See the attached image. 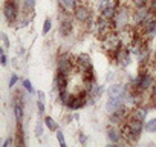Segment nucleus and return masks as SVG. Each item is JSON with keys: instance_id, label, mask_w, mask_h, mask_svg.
<instances>
[{"instance_id": "nucleus-4", "label": "nucleus", "mask_w": 156, "mask_h": 147, "mask_svg": "<svg viewBox=\"0 0 156 147\" xmlns=\"http://www.w3.org/2000/svg\"><path fill=\"white\" fill-rule=\"evenodd\" d=\"M129 19H130V11L127 8H119L116 11V16L113 17V25L116 29H124L126 25L129 23Z\"/></svg>"}, {"instance_id": "nucleus-5", "label": "nucleus", "mask_w": 156, "mask_h": 147, "mask_svg": "<svg viewBox=\"0 0 156 147\" xmlns=\"http://www.w3.org/2000/svg\"><path fill=\"white\" fill-rule=\"evenodd\" d=\"M133 84H135V88L139 89V91H147V89H150V88L153 86V78L148 75L147 72H141L139 75L135 78Z\"/></svg>"}, {"instance_id": "nucleus-16", "label": "nucleus", "mask_w": 156, "mask_h": 147, "mask_svg": "<svg viewBox=\"0 0 156 147\" xmlns=\"http://www.w3.org/2000/svg\"><path fill=\"white\" fill-rule=\"evenodd\" d=\"M116 11H118V3H116V2H113L110 6H107L106 9H103V11H101V16L113 20V17L116 16Z\"/></svg>"}, {"instance_id": "nucleus-43", "label": "nucleus", "mask_w": 156, "mask_h": 147, "mask_svg": "<svg viewBox=\"0 0 156 147\" xmlns=\"http://www.w3.org/2000/svg\"><path fill=\"white\" fill-rule=\"evenodd\" d=\"M80 141L84 144V142H86V136H84V135H81V136H80Z\"/></svg>"}, {"instance_id": "nucleus-41", "label": "nucleus", "mask_w": 156, "mask_h": 147, "mask_svg": "<svg viewBox=\"0 0 156 147\" xmlns=\"http://www.w3.org/2000/svg\"><path fill=\"white\" fill-rule=\"evenodd\" d=\"M37 95H38V100H40V101H44V94H43V92H40V91H38V92H37Z\"/></svg>"}, {"instance_id": "nucleus-9", "label": "nucleus", "mask_w": 156, "mask_h": 147, "mask_svg": "<svg viewBox=\"0 0 156 147\" xmlns=\"http://www.w3.org/2000/svg\"><path fill=\"white\" fill-rule=\"evenodd\" d=\"M113 54H115V58H116V61H118L119 64H122V66H127V64H129L130 57H129V52H127V49L124 48V45H121Z\"/></svg>"}, {"instance_id": "nucleus-22", "label": "nucleus", "mask_w": 156, "mask_h": 147, "mask_svg": "<svg viewBox=\"0 0 156 147\" xmlns=\"http://www.w3.org/2000/svg\"><path fill=\"white\" fill-rule=\"evenodd\" d=\"M147 109H142V107H139V109H136V110H133L132 112V115H130V118H136V120H141V121H144L145 120V117H147Z\"/></svg>"}, {"instance_id": "nucleus-21", "label": "nucleus", "mask_w": 156, "mask_h": 147, "mask_svg": "<svg viewBox=\"0 0 156 147\" xmlns=\"http://www.w3.org/2000/svg\"><path fill=\"white\" fill-rule=\"evenodd\" d=\"M58 2L66 11H73L76 8V0H58Z\"/></svg>"}, {"instance_id": "nucleus-3", "label": "nucleus", "mask_w": 156, "mask_h": 147, "mask_svg": "<svg viewBox=\"0 0 156 147\" xmlns=\"http://www.w3.org/2000/svg\"><path fill=\"white\" fill-rule=\"evenodd\" d=\"M121 45H122L121 37H119L118 34H115L113 31L109 32V34L103 38V48H104L106 51H109V52H115Z\"/></svg>"}, {"instance_id": "nucleus-34", "label": "nucleus", "mask_w": 156, "mask_h": 147, "mask_svg": "<svg viewBox=\"0 0 156 147\" xmlns=\"http://www.w3.org/2000/svg\"><path fill=\"white\" fill-rule=\"evenodd\" d=\"M23 86H25V89H26L28 92H32V91H34V89H32V84H31L29 80H25V81H23Z\"/></svg>"}, {"instance_id": "nucleus-18", "label": "nucleus", "mask_w": 156, "mask_h": 147, "mask_svg": "<svg viewBox=\"0 0 156 147\" xmlns=\"http://www.w3.org/2000/svg\"><path fill=\"white\" fill-rule=\"evenodd\" d=\"M55 84H57V88H58L60 91H64V89L67 88V75H66V74H61V72L57 74Z\"/></svg>"}, {"instance_id": "nucleus-2", "label": "nucleus", "mask_w": 156, "mask_h": 147, "mask_svg": "<svg viewBox=\"0 0 156 147\" xmlns=\"http://www.w3.org/2000/svg\"><path fill=\"white\" fill-rule=\"evenodd\" d=\"M115 28V25L112 23V19H107V17H100L95 23V29H97V35L103 40L109 32H112V29Z\"/></svg>"}, {"instance_id": "nucleus-11", "label": "nucleus", "mask_w": 156, "mask_h": 147, "mask_svg": "<svg viewBox=\"0 0 156 147\" xmlns=\"http://www.w3.org/2000/svg\"><path fill=\"white\" fill-rule=\"evenodd\" d=\"M76 64L80 66V69L84 72V70H89L92 69V63H90V57L87 54H80L76 57Z\"/></svg>"}, {"instance_id": "nucleus-15", "label": "nucleus", "mask_w": 156, "mask_h": 147, "mask_svg": "<svg viewBox=\"0 0 156 147\" xmlns=\"http://www.w3.org/2000/svg\"><path fill=\"white\" fill-rule=\"evenodd\" d=\"M121 135H122V138H126L127 141H135V138H133V130H132V126H130L129 121L121 126Z\"/></svg>"}, {"instance_id": "nucleus-29", "label": "nucleus", "mask_w": 156, "mask_h": 147, "mask_svg": "<svg viewBox=\"0 0 156 147\" xmlns=\"http://www.w3.org/2000/svg\"><path fill=\"white\" fill-rule=\"evenodd\" d=\"M113 2H115V0H101L100 5H98V9H100V11H103V9H106L107 6H110Z\"/></svg>"}, {"instance_id": "nucleus-36", "label": "nucleus", "mask_w": 156, "mask_h": 147, "mask_svg": "<svg viewBox=\"0 0 156 147\" xmlns=\"http://www.w3.org/2000/svg\"><path fill=\"white\" fill-rule=\"evenodd\" d=\"M37 107H38V113H43V112H44V104H43V101H40V100H38Z\"/></svg>"}, {"instance_id": "nucleus-6", "label": "nucleus", "mask_w": 156, "mask_h": 147, "mask_svg": "<svg viewBox=\"0 0 156 147\" xmlns=\"http://www.w3.org/2000/svg\"><path fill=\"white\" fill-rule=\"evenodd\" d=\"M17 13H19V9H17V3L14 2V0H6L5 5H3V14H5V19H6L9 23H12V22L17 19Z\"/></svg>"}, {"instance_id": "nucleus-24", "label": "nucleus", "mask_w": 156, "mask_h": 147, "mask_svg": "<svg viewBox=\"0 0 156 147\" xmlns=\"http://www.w3.org/2000/svg\"><path fill=\"white\" fill-rule=\"evenodd\" d=\"M132 5L136 8V9H141V8H147V3L148 0H130Z\"/></svg>"}, {"instance_id": "nucleus-28", "label": "nucleus", "mask_w": 156, "mask_h": 147, "mask_svg": "<svg viewBox=\"0 0 156 147\" xmlns=\"http://www.w3.org/2000/svg\"><path fill=\"white\" fill-rule=\"evenodd\" d=\"M145 130H147V132H156V118L147 121V124H145Z\"/></svg>"}, {"instance_id": "nucleus-8", "label": "nucleus", "mask_w": 156, "mask_h": 147, "mask_svg": "<svg viewBox=\"0 0 156 147\" xmlns=\"http://www.w3.org/2000/svg\"><path fill=\"white\" fill-rule=\"evenodd\" d=\"M122 103H124V98L122 97H109L106 107H107V110L110 113H113V112H118L122 107Z\"/></svg>"}, {"instance_id": "nucleus-25", "label": "nucleus", "mask_w": 156, "mask_h": 147, "mask_svg": "<svg viewBox=\"0 0 156 147\" xmlns=\"http://www.w3.org/2000/svg\"><path fill=\"white\" fill-rule=\"evenodd\" d=\"M70 94L67 92V89H64V91H60V100H61V103L63 104H67L69 103V100H70Z\"/></svg>"}, {"instance_id": "nucleus-35", "label": "nucleus", "mask_w": 156, "mask_h": 147, "mask_svg": "<svg viewBox=\"0 0 156 147\" xmlns=\"http://www.w3.org/2000/svg\"><path fill=\"white\" fill-rule=\"evenodd\" d=\"M35 133H37V136H41V133H43L41 123H37V126H35Z\"/></svg>"}, {"instance_id": "nucleus-32", "label": "nucleus", "mask_w": 156, "mask_h": 147, "mask_svg": "<svg viewBox=\"0 0 156 147\" xmlns=\"http://www.w3.org/2000/svg\"><path fill=\"white\" fill-rule=\"evenodd\" d=\"M49 29H51V20L48 19V20H44V26H43V34H48V32H49Z\"/></svg>"}, {"instance_id": "nucleus-12", "label": "nucleus", "mask_w": 156, "mask_h": 147, "mask_svg": "<svg viewBox=\"0 0 156 147\" xmlns=\"http://www.w3.org/2000/svg\"><path fill=\"white\" fill-rule=\"evenodd\" d=\"M84 104H86V98H84V95H80V97H70V100L66 106L72 110H76V109L83 107Z\"/></svg>"}, {"instance_id": "nucleus-44", "label": "nucleus", "mask_w": 156, "mask_h": 147, "mask_svg": "<svg viewBox=\"0 0 156 147\" xmlns=\"http://www.w3.org/2000/svg\"><path fill=\"white\" fill-rule=\"evenodd\" d=\"M154 61H156V54H154Z\"/></svg>"}, {"instance_id": "nucleus-14", "label": "nucleus", "mask_w": 156, "mask_h": 147, "mask_svg": "<svg viewBox=\"0 0 156 147\" xmlns=\"http://www.w3.org/2000/svg\"><path fill=\"white\" fill-rule=\"evenodd\" d=\"M148 13H150V9H147V8H141V9H138V11L135 13V16H133V23L139 26V25L142 23V20L148 16Z\"/></svg>"}, {"instance_id": "nucleus-1", "label": "nucleus", "mask_w": 156, "mask_h": 147, "mask_svg": "<svg viewBox=\"0 0 156 147\" xmlns=\"http://www.w3.org/2000/svg\"><path fill=\"white\" fill-rule=\"evenodd\" d=\"M139 28H141L144 37L148 35V38H151V37L156 34V14L150 11L148 16H147V17L142 20V23L139 25Z\"/></svg>"}, {"instance_id": "nucleus-45", "label": "nucleus", "mask_w": 156, "mask_h": 147, "mask_svg": "<svg viewBox=\"0 0 156 147\" xmlns=\"http://www.w3.org/2000/svg\"><path fill=\"white\" fill-rule=\"evenodd\" d=\"M14 2H19V0H14Z\"/></svg>"}, {"instance_id": "nucleus-17", "label": "nucleus", "mask_w": 156, "mask_h": 147, "mask_svg": "<svg viewBox=\"0 0 156 147\" xmlns=\"http://www.w3.org/2000/svg\"><path fill=\"white\" fill-rule=\"evenodd\" d=\"M109 97H126V89L121 84H113L109 89Z\"/></svg>"}, {"instance_id": "nucleus-23", "label": "nucleus", "mask_w": 156, "mask_h": 147, "mask_svg": "<svg viewBox=\"0 0 156 147\" xmlns=\"http://www.w3.org/2000/svg\"><path fill=\"white\" fill-rule=\"evenodd\" d=\"M119 133H121V132H118L115 127H109V129H107V136H109V139H110L112 142H118V141H119Z\"/></svg>"}, {"instance_id": "nucleus-26", "label": "nucleus", "mask_w": 156, "mask_h": 147, "mask_svg": "<svg viewBox=\"0 0 156 147\" xmlns=\"http://www.w3.org/2000/svg\"><path fill=\"white\" fill-rule=\"evenodd\" d=\"M44 123H46V127H48L49 130H57V129H58L57 123H55L51 117H46V118H44Z\"/></svg>"}, {"instance_id": "nucleus-39", "label": "nucleus", "mask_w": 156, "mask_h": 147, "mask_svg": "<svg viewBox=\"0 0 156 147\" xmlns=\"http://www.w3.org/2000/svg\"><path fill=\"white\" fill-rule=\"evenodd\" d=\"M0 54H2V64H3V66H6V63H8V61H6V55H5V52H3V51H0Z\"/></svg>"}, {"instance_id": "nucleus-40", "label": "nucleus", "mask_w": 156, "mask_h": 147, "mask_svg": "<svg viewBox=\"0 0 156 147\" xmlns=\"http://www.w3.org/2000/svg\"><path fill=\"white\" fill-rule=\"evenodd\" d=\"M12 144V138H8L6 141H5V144H3V147H9Z\"/></svg>"}, {"instance_id": "nucleus-38", "label": "nucleus", "mask_w": 156, "mask_h": 147, "mask_svg": "<svg viewBox=\"0 0 156 147\" xmlns=\"http://www.w3.org/2000/svg\"><path fill=\"white\" fill-rule=\"evenodd\" d=\"M2 40H3L5 46H9V40H8V35L6 34H2Z\"/></svg>"}, {"instance_id": "nucleus-31", "label": "nucleus", "mask_w": 156, "mask_h": 147, "mask_svg": "<svg viewBox=\"0 0 156 147\" xmlns=\"http://www.w3.org/2000/svg\"><path fill=\"white\" fill-rule=\"evenodd\" d=\"M57 139H58V142L61 144V147H64L66 144H64V135H63V132H57Z\"/></svg>"}, {"instance_id": "nucleus-7", "label": "nucleus", "mask_w": 156, "mask_h": 147, "mask_svg": "<svg viewBox=\"0 0 156 147\" xmlns=\"http://www.w3.org/2000/svg\"><path fill=\"white\" fill-rule=\"evenodd\" d=\"M72 67H73V60L70 58V55H63L58 60V72L69 75L72 72Z\"/></svg>"}, {"instance_id": "nucleus-10", "label": "nucleus", "mask_w": 156, "mask_h": 147, "mask_svg": "<svg viewBox=\"0 0 156 147\" xmlns=\"http://www.w3.org/2000/svg\"><path fill=\"white\" fill-rule=\"evenodd\" d=\"M73 14H75V19L78 22H89L90 20V11L86 6H76L73 9Z\"/></svg>"}, {"instance_id": "nucleus-13", "label": "nucleus", "mask_w": 156, "mask_h": 147, "mask_svg": "<svg viewBox=\"0 0 156 147\" xmlns=\"http://www.w3.org/2000/svg\"><path fill=\"white\" fill-rule=\"evenodd\" d=\"M129 123H130V126H132V130H133V138H135V141L139 138V135H141V132H142V129H144V121H141V120H136V118H130L129 120Z\"/></svg>"}, {"instance_id": "nucleus-30", "label": "nucleus", "mask_w": 156, "mask_h": 147, "mask_svg": "<svg viewBox=\"0 0 156 147\" xmlns=\"http://www.w3.org/2000/svg\"><path fill=\"white\" fill-rule=\"evenodd\" d=\"M34 5H35V0H25V6H23V8L31 13V11L34 9Z\"/></svg>"}, {"instance_id": "nucleus-37", "label": "nucleus", "mask_w": 156, "mask_h": 147, "mask_svg": "<svg viewBox=\"0 0 156 147\" xmlns=\"http://www.w3.org/2000/svg\"><path fill=\"white\" fill-rule=\"evenodd\" d=\"M16 83H17V75L14 74V75L11 77V80H9V86L12 88V86H16Z\"/></svg>"}, {"instance_id": "nucleus-27", "label": "nucleus", "mask_w": 156, "mask_h": 147, "mask_svg": "<svg viewBox=\"0 0 156 147\" xmlns=\"http://www.w3.org/2000/svg\"><path fill=\"white\" fill-rule=\"evenodd\" d=\"M90 92H92V97H100L101 94H103V86H100V84H94L92 88H90Z\"/></svg>"}, {"instance_id": "nucleus-42", "label": "nucleus", "mask_w": 156, "mask_h": 147, "mask_svg": "<svg viewBox=\"0 0 156 147\" xmlns=\"http://www.w3.org/2000/svg\"><path fill=\"white\" fill-rule=\"evenodd\" d=\"M151 91H153V95L156 97V83H153V86H151Z\"/></svg>"}, {"instance_id": "nucleus-33", "label": "nucleus", "mask_w": 156, "mask_h": 147, "mask_svg": "<svg viewBox=\"0 0 156 147\" xmlns=\"http://www.w3.org/2000/svg\"><path fill=\"white\" fill-rule=\"evenodd\" d=\"M148 9L156 14V0H150V2H148Z\"/></svg>"}, {"instance_id": "nucleus-20", "label": "nucleus", "mask_w": 156, "mask_h": 147, "mask_svg": "<svg viewBox=\"0 0 156 147\" xmlns=\"http://www.w3.org/2000/svg\"><path fill=\"white\" fill-rule=\"evenodd\" d=\"M70 31H72V22L69 19L61 20V23H60V32H61V35H69Z\"/></svg>"}, {"instance_id": "nucleus-19", "label": "nucleus", "mask_w": 156, "mask_h": 147, "mask_svg": "<svg viewBox=\"0 0 156 147\" xmlns=\"http://www.w3.org/2000/svg\"><path fill=\"white\" fill-rule=\"evenodd\" d=\"M14 113H16V120L19 124H22V117H23V106H22V101L17 98L16 103H14Z\"/></svg>"}]
</instances>
